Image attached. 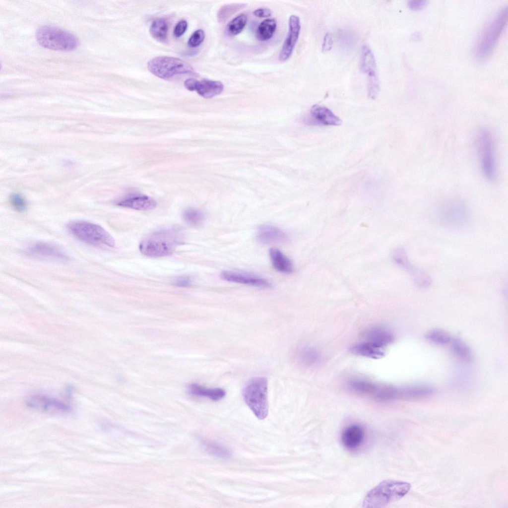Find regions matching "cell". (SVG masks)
I'll use <instances>...</instances> for the list:
<instances>
[{
    "label": "cell",
    "mask_w": 508,
    "mask_h": 508,
    "mask_svg": "<svg viewBox=\"0 0 508 508\" xmlns=\"http://www.w3.org/2000/svg\"><path fill=\"white\" fill-rule=\"evenodd\" d=\"M305 122L308 126H339L342 124L341 119L330 110L318 104L311 107Z\"/></svg>",
    "instance_id": "8fae6325"
},
{
    "label": "cell",
    "mask_w": 508,
    "mask_h": 508,
    "mask_svg": "<svg viewBox=\"0 0 508 508\" xmlns=\"http://www.w3.org/2000/svg\"><path fill=\"white\" fill-rule=\"evenodd\" d=\"M364 436V431L360 425H351L344 430L341 435V442L345 447L353 450L362 444Z\"/></svg>",
    "instance_id": "ac0fdd59"
},
{
    "label": "cell",
    "mask_w": 508,
    "mask_h": 508,
    "mask_svg": "<svg viewBox=\"0 0 508 508\" xmlns=\"http://www.w3.org/2000/svg\"><path fill=\"white\" fill-rule=\"evenodd\" d=\"M364 337L366 340L383 348L391 344L394 339V335L391 331L380 326L368 329L364 333Z\"/></svg>",
    "instance_id": "7402d4cb"
},
{
    "label": "cell",
    "mask_w": 508,
    "mask_h": 508,
    "mask_svg": "<svg viewBox=\"0 0 508 508\" xmlns=\"http://www.w3.org/2000/svg\"><path fill=\"white\" fill-rule=\"evenodd\" d=\"M255 16L258 17H268L271 15L272 12L268 8H259L254 11Z\"/></svg>",
    "instance_id": "60d3db41"
},
{
    "label": "cell",
    "mask_w": 508,
    "mask_h": 508,
    "mask_svg": "<svg viewBox=\"0 0 508 508\" xmlns=\"http://www.w3.org/2000/svg\"><path fill=\"white\" fill-rule=\"evenodd\" d=\"M183 242V234L178 229L171 228L157 231L144 238L140 243V252L147 256H167Z\"/></svg>",
    "instance_id": "6da1fadb"
},
{
    "label": "cell",
    "mask_w": 508,
    "mask_h": 508,
    "mask_svg": "<svg viewBox=\"0 0 508 508\" xmlns=\"http://www.w3.org/2000/svg\"><path fill=\"white\" fill-rule=\"evenodd\" d=\"M392 258L399 266L412 274L415 282L418 286L425 288L430 285L431 279L427 274L423 270L413 266L403 250L397 249L394 250L392 254Z\"/></svg>",
    "instance_id": "4fadbf2b"
},
{
    "label": "cell",
    "mask_w": 508,
    "mask_h": 508,
    "mask_svg": "<svg viewBox=\"0 0 508 508\" xmlns=\"http://www.w3.org/2000/svg\"><path fill=\"white\" fill-rule=\"evenodd\" d=\"M202 444L205 450L214 456L228 458L232 456V452L228 448L218 443L211 441H204Z\"/></svg>",
    "instance_id": "4dcf8cb0"
},
{
    "label": "cell",
    "mask_w": 508,
    "mask_h": 508,
    "mask_svg": "<svg viewBox=\"0 0 508 508\" xmlns=\"http://www.w3.org/2000/svg\"><path fill=\"white\" fill-rule=\"evenodd\" d=\"M26 404L31 409L44 412H65L70 409L68 405L56 398L43 395L32 396L27 400Z\"/></svg>",
    "instance_id": "30bf717a"
},
{
    "label": "cell",
    "mask_w": 508,
    "mask_h": 508,
    "mask_svg": "<svg viewBox=\"0 0 508 508\" xmlns=\"http://www.w3.org/2000/svg\"><path fill=\"white\" fill-rule=\"evenodd\" d=\"M189 390L192 395L207 397L214 401L221 400L226 395V391L222 388H207L196 383L190 384Z\"/></svg>",
    "instance_id": "484cf974"
},
{
    "label": "cell",
    "mask_w": 508,
    "mask_h": 508,
    "mask_svg": "<svg viewBox=\"0 0 508 508\" xmlns=\"http://www.w3.org/2000/svg\"><path fill=\"white\" fill-rule=\"evenodd\" d=\"M205 34L202 29L195 31L191 35L188 41V45L191 47L199 46L204 40Z\"/></svg>",
    "instance_id": "d590c367"
},
{
    "label": "cell",
    "mask_w": 508,
    "mask_h": 508,
    "mask_svg": "<svg viewBox=\"0 0 508 508\" xmlns=\"http://www.w3.org/2000/svg\"><path fill=\"white\" fill-rule=\"evenodd\" d=\"M450 343L452 351L458 357L466 362L472 360V352L463 341L457 338L451 339Z\"/></svg>",
    "instance_id": "f1b7e54d"
},
{
    "label": "cell",
    "mask_w": 508,
    "mask_h": 508,
    "mask_svg": "<svg viewBox=\"0 0 508 508\" xmlns=\"http://www.w3.org/2000/svg\"><path fill=\"white\" fill-rule=\"evenodd\" d=\"M276 26L277 22L274 18H267L263 20L256 29L257 38L262 41L270 39L273 36Z\"/></svg>",
    "instance_id": "83f0119b"
},
{
    "label": "cell",
    "mask_w": 508,
    "mask_h": 508,
    "mask_svg": "<svg viewBox=\"0 0 508 508\" xmlns=\"http://www.w3.org/2000/svg\"><path fill=\"white\" fill-rule=\"evenodd\" d=\"M28 252L31 254L37 256L67 259L68 256L59 247L47 243H37L28 248Z\"/></svg>",
    "instance_id": "ffe728a7"
},
{
    "label": "cell",
    "mask_w": 508,
    "mask_h": 508,
    "mask_svg": "<svg viewBox=\"0 0 508 508\" xmlns=\"http://www.w3.org/2000/svg\"><path fill=\"white\" fill-rule=\"evenodd\" d=\"M297 358L300 364L306 367L317 366L322 360L319 352L316 348L309 346L300 348L298 351Z\"/></svg>",
    "instance_id": "cb8c5ba5"
},
{
    "label": "cell",
    "mask_w": 508,
    "mask_h": 508,
    "mask_svg": "<svg viewBox=\"0 0 508 508\" xmlns=\"http://www.w3.org/2000/svg\"><path fill=\"white\" fill-rule=\"evenodd\" d=\"M10 202L12 207L18 211H23L26 209V201L19 193L12 194L10 196Z\"/></svg>",
    "instance_id": "e575fe53"
},
{
    "label": "cell",
    "mask_w": 508,
    "mask_h": 508,
    "mask_svg": "<svg viewBox=\"0 0 508 508\" xmlns=\"http://www.w3.org/2000/svg\"><path fill=\"white\" fill-rule=\"evenodd\" d=\"M507 18L508 8L506 6L484 29L475 48V54L478 60H484L490 54L503 31Z\"/></svg>",
    "instance_id": "8992f818"
},
{
    "label": "cell",
    "mask_w": 508,
    "mask_h": 508,
    "mask_svg": "<svg viewBox=\"0 0 508 508\" xmlns=\"http://www.w3.org/2000/svg\"><path fill=\"white\" fill-rule=\"evenodd\" d=\"M36 38L42 47L56 51H72L79 44L78 39L74 35L54 26L40 27L36 32Z\"/></svg>",
    "instance_id": "277c9868"
},
{
    "label": "cell",
    "mask_w": 508,
    "mask_h": 508,
    "mask_svg": "<svg viewBox=\"0 0 508 508\" xmlns=\"http://www.w3.org/2000/svg\"><path fill=\"white\" fill-rule=\"evenodd\" d=\"M269 254L272 266L276 270L288 274L293 272L292 261L279 250L275 248H271Z\"/></svg>",
    "instance_id": "603a6c76"
},
{
    "label": "cell",
    "mask_w": 508,
    "mask_h": 508,
    "mask_svg": "<svg viewBox=\"0 0 508 508\" xmlns=\"http://www.w3.org/2000/svg\"><path fill=\"white\" fill-rule=\"evenodd\" d=\"M425 337L429 341L439 345L448 344L452 339L447 332L440 329L429 331L426 333Z\"/></svg>",
    "instance_id": "1f68e13d"
},
{
    "label": "cell",
    "mask_w": 508,
    "mask_h": 508,
    "mask_svg": "<svg viewBox=\"0 0 508 508\" xmlns=\"http://www.w3.org/2000/svg\"><path fill=\"white\" fill-rule=\"evenodd\" d=\"M257 241L265 245L282 243L287 241L286 234L277 227L271 225H263L260 226L256 232Z\"/></svg>",
    "instance_id": "2e32d148"
},
{
    "label": "cell",
    "mask_w": 508,
    "mask_h": 508,
    "mask_svg": "<svg viewBox=\"0 0 508 508\" xmlns=\"http://www.w3.org/2000/svg\"><path fill=\"white\" fill-rule=\"evenodd\" d=\"M152 198L143 194H133L119 200L117 205L137 210H150L156 206Z\"/></svg>",
    "instance_id": "e0dca14e"
},
{
    "label": "cell",
    "mask_w": 508,
    "mask_h": 508,
    "mask_svg": "<svg viewBox=\"0 0 508 508\" xmlns=\"http://www.w3.org/2000/svg\"><path fill=\"white\" fill-rule=\"evenodd\" d=\"M192 280L189 276H181L176 278L173 284L176 286L181 287H189L191 285Z\"/></svg>",
    "instance_id": "f35d334b"
},
{
    "label": "cell",
    "mask_w": 508,
    "mask_h": 508,
    "mask_svg": "<svg viewBox=\"0 0 508 508\" xmlns=\"http://www.w3.org/2000/svg\"><path fill=\"white\" fill-rule=\"evenodd\" d=\"M411 488L410 483L398 480H386L371 490L364 499L363 508H381L396 502L406 495Z\"/></svg>",
    "instance_id": "7a4b0ae2"
},
{
    "label": "cell",
    "mask_w": 508,
    "mask_h": 508,
    "mask_svg": "<svg viewBox=\"0 0 508 508\" xmlns=\"http://www.w3.org/2000/svg\"><path fill=\"white\" fill-rule=\"evenodd\" d=\"M242 395L244 400L255 416L263 420L268 412V381L263 377L249 379L244 385Z\"/></svg>",
    "instance_id": "3957f363"
},
{
    "label": "cell",
    "mask_w": 508,
    "mask_h": 508,
    "mask_svg": "<svg viewBox=\"0 0 508 508\" xmlns=\"http://www.w3.org/2000/svg\"><path fill=\"white\" fill-rule=\"evenodd\" d=\"M183 218L188 224L191 226H196L203 221L204 215L200 210L190 208L184 211Z\"/></svg>",
    "instance_id": "836d02e7"
},
{
    "label": "cell",
    "mask_w": 508,
    "mask_h": 508,
    "mask_svg": "<svg viewBox=\"0 0 508 508\" xmlns=\"http://www.w3.org/2000/svg\"><path fill=\"white\" fill-rule=\"evenodd\" d=\"M467 218V208L463 203L458 201L449 202L443 211V219L448 226H460Z\"/></svg>",
    "instance_id": "9a60e30c"
},
{
    "label": "cell",
    "mask_w": 508,
    "mask_h": 508,
    "mask_svg": "<svg viewBox=\"0 0 508 508\" xmlns=\"http://www.w3.org/2000/svg\"><path fill=\"white\" fill-rule=\"evenodd\" d=\"M402 399H416L424 398L432 394L434 389L431 386L424 384H418L401 387Z\"/></svg>",
    "instance_id": "d4e9b609"
},
{
    "label": "cell",
    "mask_w": 508,
    "mask_h": 508,
    "mask_svg": "<svg viewBox=\"0 0 508 508\" xmlns=\"http://www.w3.org/2000/svg\"><path fill=\"white\" fill-rule=\"evenodd\" d=\"M427 4V1L420 0H411L408 2L409 7L413 10H419Z\"/></svg>",
    "instance_id": "ab89813d"
},
{
    "label": "cell",
    "mask_w": 508,
    "mask_h": 508,
    "mask_svg": "<svg viewBox=\"0 0 508 508\" xmlns=\"http://www.w3.org/2000/svg\"><path fill=\"white\" fill-rule=\"evenodd\" d=\"M150 33L157 40H165L168 33V25L166 20L161 18L153 20L150 27Z\"/></svg>",
    "instance_id": "f546056e"
},
{
    "label": "cell",
    "mask_w": 508,
    "mask_h": 508,
    "mask_svg": "<svg viewBox=\"0 0 508 508\" xmlns=\"http://www.w3.org/2000/svg\"><path fill=\"white\" fill-rule=\"evenodd\" d=\"M333 45V36L330 32H327L324 36L322 45V51L326 52L330 50Z\"/></svg>",
    "instance_id": "8d00e7d4"
},
{
    "label": "cell",
    "mask_w": 508,
    "mask_h": 508,
    "mask_svg": "<svg viewBox=\"0 0 508 508\" xmlns=\"http://www.w3.org/2000/svg\"><path fill=\"white\" fill-rule=\"evenodd\" d=\"M301 29L299 17L292 15L289 19V31L280 51L279 59L281 61L287 60L291 55L299 38Z\"/></svg>",
    "instance_id": "5bb4252c"
},
{
    "label": "cell",
    "mask_w": 508,
    "mask_h": 508,
    "mask_svg": "<svg viewBox=\"0 0 508 508\" xmlns=\"http://www.w3.org/2000/svg\"><path fill=\"white\" fill-rule=\"evenodd\" d=\"M247 22V16L244 14H241L229 22L227 26L228 31L232 35H237L243 30Z\"/></svg>",
    "instance_id": "d6a6232c"
},
{
    "label": "cell",
    "mask_w": 508,
    "mask_h": 508,
    "mask_svg": "<svg viewBox=\"0 0 508 508\" xmlns=\"http://www.w3.org/2000/svg\"><path fill=\"white\" fill-rule=\"evenodd\" d=\"M477 145L482 172L488 180L494 181L497 176L495 145L492 135L488 130L483 129L480 131Z\"/></svg>",
    "instance_id": "ba28073f"
},
{
    "label": "cell",
    "mask_w": 508,
    "mask_h": 508,
    "mask_svg": "<svg viewBox=\"0 0 508 508\" xmlns=\"http://www.w3.org/2000/svg\"><path fill=\"white\" fill-rule=\"evenodd\" d=\"M221 277L227 281L261 288H270L272 287L271 283L266 279L260 276L248 272L224 271L221 273Z\"/></svg>",
    "instance_id": "7c38bea8"
},
{
    "label": "cell",
    "mask_w": 508,
    "mask_h": 508,
    "mask_svg": "<svg viewBox=\"0 0 508 508\" xmlns=\"http://www.w3.org/2000/svg\"><path fill=\"white\" fill-rule=\"evenodd\" d=\"M361 56V68L368 76V83L379 81L375 58L368 46H363Z\"/></svg>",
    "instance_id": "44dd1931"
},
{
    "label": "cell",
    "mask_w": 508,
    "mask_h": 508,
    "mask_svg": "<svg viewBox=\"0 0 508 508\" xmlns=\"http://www.w3.org/2000/svg\"><path fill=\"white\" fill-rule=\"evenodd\" d=\"M347 385L350 390L356 393L372 395L377 383L364 379H355L349 381Z\"/></svg>",
    "instance_id": "4316f807"
},
{
    "label": "cell",
    "mask_w": 508,
    "mask_h": 508,
    "mask_svg": "<svg viewBox=\"0 0 508 508\" xmlns=\"http://www.w3.org/2000/svg\"><path fill=\"white\" fill-rule=\"evenodd\" d=\"M184 85L188 90L196 91L200 96L207 99L219 95L224 89L221 82L207 79L198 81L189 78L185 81Z\"/></svg>",
    "instance_id": "9c48e42d"
},
{
    "label": "cell",
    "mask_w": 508,
    "mask_h": 508,
    "mask_svg": "<svg viewBox=\"0 0 508 508\" xmlns=\"http://www.w3.org/2000/svg\"><path fill=\"white\" fill-rule=\"evenodd\" d=\"M69 231L80 241L95 247H114V238L101 226L89 222L76 221L67 225Z\"/></svg>",
    "instance_id": "5b68a950"
},
{
    "label": "cell",
    "mask_w": 508,
    "mask_h": 508,
    "mask_svg": "<svg viewBox=\"0 0 508 508\" xmlns=\"http://www.w3.org/2000/svg\"><path fill=\"white\" fill-rule=\"evenodd\" d=\"M148 70L155 76L169 79L178 74H194L192 67L179 58L158 56L151 59L147 64Z\"/></svg>",
    "instance_id": "52a82bcc"
},
{
    "label": "cell",
    "mask_w": 508,
    "mask_h": 508,
    "mask_svg": "<svg viewBox=\"0 0 508 508\" xmlns=\"http://www.w3.org/2000/svg\"><path fill=\"white\" fill-rule=\"evenodd\" d=\"M188 23L185 20H180L175 27L174 30V35L177 37L181 36L186 31Z\"/></svg>",
    "instance_id": "74e56055"
},
{
    "label": "cell",
    "mask_w": 508,
    "mask_h": 508,
    "mask_svg": "<svg viewBox=\"0 0 508 508\" xmlns=\"http://www.w3.org/2000/svg\"><path fill=\"white\" fill-rule=\"evenodd\" d=\"M350 351L354 354L373 359H379L385 355L384 348L365 340L353 345Z\"/></svg>",
    "instance_id": "d6986e66"
}]
</instances>
